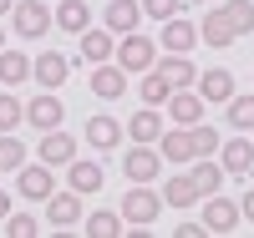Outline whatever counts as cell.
Here are the masks:
<instances>
[{
  "instance_id": "9c48e42d",
  "label": "cell",
  "mask_w": 254,
  "mask_h": 238,
  "mask_svg": "<svg viewBox=\"0 0 254 238\" xmlns=\"http://www.w3.org/2000/svg\"><path fill=\"white\" fill-rule=\"evenodd\" d=\"M36 152H41L46 167H66V162L76 157V137L61 132V127H51V132H41V147H36Z\"/></svg>"
},
{
  "instance_id": "1f68e13d",
  "label": "cell",
  "mask_w": 254,
  "mask_h": 238,
  "mask_svg": "<svg viewBox=\"0 0 254 238\" xmlns=\"http://www.w3.org/2000/svg\"><path fill=\"white\" fill-rule=\"evenodd\" d=\"M87 233H92V238H117V233H122V213H107V208H97L92 218H87Z\"/></svg>"
},
{
  "instance_id": "ba28073f",
  "label": "cell",
  "mask_w": 254,
  "mask_h": 238,
  "mask_svg": "<svg viewBox=\"0 0 254 238\" xmlns=\"http://www.w3.org/2000/svg\"><path fill=\"white\" fill-rule=\"evenodd\" d=\"M153 147H158V157L173 162V167L193 162V137H188V127H163V137H158Z\"/></svg>"
},
{
  "instance_id": "e575fe53",
  "label": "cell",
  "mask_w": 254,
  "mask_h": 238,
  "mask_svg": "<svg viewBox=\"0 0 254 238\" xmlns=\"http://www.w3.org/2000/svg\"><path fill=\"white\" fill-rule=\"evenodd\" d=\"M183 10V0H142V15H153V20H173Z\"/></svg>"
},
{
  "instance_id": "9a60e30c",
  "label": "cell",
  "mask_w": 254,
  "mask_h": 238,
  "mask_svg": "<svg viewBox=\"0 0 254 238\" xmlns=\"http://www.w3.org/2000/svg\"><path fill=\"white\" fill-rule=\"evenodd\" d=\"M163 51H178V56H188L198 46V26L193 20H183V15H173V20H163V41H158Z\"/></svg>"
},
{
  "instance_id": "83f0119b",
  "label": "cell",
  "mask_w": 254,
  "mask_h": 238,
  "mask_svg": "<svg viewBox=\"0 0 254 238\" xmlns=\"http://www.w3.org/2000/svg\"><path fill=\"white\" fill-rule=\"evenodd\" d=\"M137 92H142V106H163L168 96H173V86H168L163 71L153 66V71H142V86H137Z\"/></svg>"
},
{
  "instance_id": "44dd1931",
  "label": "cell",
  "mask_w": 254,
  "mask_h": 238,
  "mask_svg": "<svg viewBox=\"0 0 254 238\" xmlns=\"http://www.w3.org/2000/svg\"><path fill=\"white\" fill-rule=\"evenodd\" d=\"M112 51H117V41H112V31L107 26H87L81 31V61H92V66H102V61H112Z\"/></svg>"
},
{
  "instance_id": "cb8c5ba5",
  "label": "cell",
  "mask_w": 254,
  "mask_h": 238,
  "mask_svg": "<svg viewBox=\"0 0 254 238\" xmlns=\"http://www.w3.org/2000/svg\"><path fill=\"white\" fill-rule=\"evenodd\" d=\"M198 96L203 101H229V96H234V76H229L224 66H214V71H198Z\"/></svg>"
},
{
  "instance_id": "ab89813d",
  "label": "cell",
  "mask_w": 254,
  "mask_h": 238,
  "mask_svg": "<svg viewBox=\"0 0 254 238\" xmlns=\"http://www.w3.org/2000/svg\"><path fill=\"white\" fill-rule=\"evenodd\" d=\"M0 51H5V31H0Z\"/></svg>"
},
{
  "instance_id": "74e56055",
  "label": "cell",
  "mask_w": 254,
  "mask_h": 238,
  "mask_svg": "<svg viewBox=\"0 0 254 238\" xmlns=\"http://www.w3.org/2000/svg\"><path fill=\"white\" fill-rule=\"evenodd\" d=\"M5 213H10V192H0V223H5Z\"/></svg>"
},
{
  "instance_id": "f1b7e54d",
  "label": "cell",
  "mask_w": 254,
  "mask_h": 238,
  "mask_svg": "<svg viewBox=\"0 0 254 238\" xmlns=\"http://www.w3.org/2000/svg\"><path fill=\"white\" fill-rule=\"evenodd\" d=\"M188 137H193V157H214L219 152V127H203V122H193V127H188Z\"/></svg>"
},
{
  "instance_id": "52a82bcc",
  "label": "cell",
  "mask_w": 254,
  "mask_h": 238,
  "mask_svg": "<svg viewBox=\"0 0 254 238\" xmlns=\"http://www.w3.org/2000/svg\"><path fill=\"white\" fill-rule=\"evenodd\" d=\"M219 167L234 172V178H249V172H254V142H249V137H229V142H219Z\"/></svg>"
},
{
  "instance_id": "4316f807",
  "label": "cell",
  "mask_w": 254,
  "mask_h": 238,
  "mask_svg": "<svg viewBox=\"0 0 254 238\" xmlns=\"http://www.w3.org/2000/svg\"><path fill=\"white\" fill-rule=\"evenodd\" d=\"M26 76H31V61H26V51L5 46V51H0V86H20Z\"/></svg>"
},
{
  "instance_id": "f35d334b",
  "label": "cell",
  "mask_w": 254,
  "mask_h": 238,
  "mask_svg": "<svg viewBox=\"0 0 254 238\" xmlns=\"http://www.w3.org/2000/svg\"><path fill=\"white\" fill-rule=\"evenodd\" d=\"M10 5H15V0H0V15H10Z\"/></svg>"
},
{
  "instance_id": "8992f818",
  "label": "cell",
  "mask_w": 254,
  "mask_h": 238,
  "mask_svg": "<svg viewBox=\"0 0 254 238\" xmlns=\"http://www.w3.org/2000/svg\"><path fill=\"white\" fill-rule=\"evenodd\" d=\"M198 203H203V228L208 233H234L239 228V203H229L224 192H208Z\"/></svg>"
},
{
  "instance_id": "d4e9b609",
  "label": "cell",
  "mask_w": 254,
  "mask_h": 238,
  "mask_svg": "<svg viewBox=\"0 0 254 238\" xmlns=\"http://www.w3.org/2000/svg\"><path fill=\"white\" fill-rule=\"evenodd\" d=\"M127 132H132V142H158V137H163V117H158V106H137L132 122H127Z\"/></svg>"
},
{
  "instance_id": "4fadbf2b",
  "label": "cell",
  "mask_w": 254,
  "mask_h": 238,
  "mask_svg": "<svg viewBox=\"0 0 254 238\" xmlns=\"http://www.w3.org/2000/svg\"><path fill=\"white\" fill-rule=\"evenodd\" d=\"M15 188H20V198H26V203H46L51 198V167L46 162H41V167H15Z\"/></svg>"
},
{
  "instance_id": "2e32d148",
  "label": "cell",
  "mask_w": 254,
  "mask_h": 238,
  "mask_svg": "<svg viewBox=\"0 0 254 238\" xmlns=\"http://www.w3.org/2000/svg\"><path fill=\"white\" fill-rule=\"evenodd\" d=\"M102 26H107L112 36L137 31V26H142V5H137V0H112V5L102 10Z\"/></svg>"
},
{
  "instance_id": "7402d4cb",
  "label": "cell",
  "mask_w": 254,
  "mask_h": 238,
  "mask_svg": "<svg viewBox=\"0 0 254 238\" xmlns=\"http://www.w3.org/2000/svg\"><path fill=\"white\" fill-rule=\"evenodd\" d=\"M163 208H193L198 203V188H193V178H188V172H173V178L163 183Z\"/></svg>"
},
{
  "instance_id": "60d3db41",
  "label": "cell",
  "mask_w": 254,
  "mask_h": 238,
  "mask_svg": "<svg viewBox=\"0 0 254 238\" xmlns=\"http://www.w3.org/2000/svg\"><path fill=\"white\" fill-rule=\"evenodd\" d=\"M0 172H5V167H0Z\"/></svg>"
},
{
  "instance_id": "836d02e7",
  "label": "cell",
  "mask_w": 254,
  "mask_h": 238,
  "mask_svg": "<svg viewBox=\"0 0 254 238\" xmlns=\"http://www.w3.org/2000/svg\"><path fill=\"white\" fill-rule=\"evenodd\" d=\"M5 233H10V238H36L41 223L31 218V213H5Z\"/></svg>"
},
{
  "instance_id": "3957f363",
  "label": "cell",
  "mask_w": 254,
  "mask_h": 238,
  "mask_svg": "<svg viewBox=\"0 0 254 238\" xmlns=\"http://www.w3.org/2000/svg\"><path fill=\"white\" fill-rule=\"evenodd\" d=\"M117 208H122V228H153V218L163 213V198H158L147 183H132Z\"/></svg>"
},
{
  "instance_id": "ffe728a7",
  "label": "cell",
  "mask_w": 254,
  "mask_h": 238,
  "mask_svg": "<svg viewBox=\"0 0 254 238\" xmlns=\"http://www.w3.org/2000/svg\"><path fill=\"white\" fill-rule=\"evenodd\" d=\"M51 26H61V31L81 36V31L92 26V5H87V0H61V5L51 10Z\"/></svg>"
},
{
  "instance_id": "8d00e7d4",
  "label": "cell",
  "mask_w": 254,
  "mask_h": 238,
  "mask_svg": "<svg viewBox=\"0 0 254 238\" xmlns=\"http://www.w3.org/2000/svg\"><path fill=\"white\" fill-rule=\"evenodd\" d=\"M203 233H208L203 223H178V238H203Z\"/></svg>"
},
{
  "instance_id": "7c38bea8",
  "label": "cell",
  "mask_w": 254,
  "mask_h": 238,
  "mask_svg": "<svg viewBox=\"0 0 254 238\" xmlns=\"http://www.w3.org/2000/svg\"><path fill=\"white\" fill-rule=\"evenodd\" d=\"M46 223H51V228H76V223H81V192H56V188H51V198H46Z\"/></svg>"
},
{
  "instance_id": "603a6c76",
  "label": "cell",
  "mask_w": 254,
  "mask_h": 238,
  "mask_svg": "<svg viewBox=\"0 0 254 238\" xmlns=\"http://www.w3.org/2000/svg\"><path fill=\"white\" fill-rule=\"evenodd\" d=\"M87 142L97 147V152H112V147L122 142V122H117V117H107V112L92 117V122H87Z\"/></svg>"
},
{
  "instance_id": "6da1fadb",
  "label": "cell",
  "mask_w": 254,
  "mask_h": 238,
  "mask_svg": "<svg viewBox=\"0 0 254 238\" xmlns=\"http://www.w3.org/2000/svg\"><path fill=\"white\" fill-rule=\"evenodd\" d=\"M254 31V0H229V5H214L198 20V41L203 46H234L239 36Z\"/></svg>"
},
{
  "instance_id": "ac0fdd59",
  "label": "cell",
  "mask_w": 254,
  "mask_h": 238,
  "mask_svg": "<svg viewBox=\"0 0 254 238\" xmlns=\"http://www.w3.org/2000/svg\"><path fill=\"white\" fill-rule=\"evenodd\" d=\"M153 66L163 71V81L173 86V92H178V86H193V81H198V66H193V61H188V56H178V51H168V56H158Z\"/></svg>"
},
{
  "instance_id": "e0dca14e",
  "label": "cell",
  "mask_w": 254,
  "mask_h": 238,
  "mask_svg": "<svg viewBox=\"0 0 254 238\" xmlns=\"http://www.w3.org/2000/svg\"><path fill=\"white\" fill-rule=\"evenodd\" d=\"M92 92H97L102 101H117V96L127 92V71L117 66V61H102V66H92Z\"/></svg>"
},
{
  "instance_id": "484cf974",
  "label": "cell",
  "mask_w": 254,
  "mask_h": 238,
  "mask_svg": "<svg viewBox=\"0 0 254 238\" xmlns=\"http://www.w3.org/2000/svg\"><path fill=\"white\" fill-rule=\"evenodd\" d=\"M198 167H188V178H193V188H198V198H208V192H219L224 188V167L214 162V157H193Z\"/></svg>"
},
{
  "instance_id": "d6986e66",
  "label": "cell",
  "mask_w": 254,
  "mask_h": 238,
  "mask_svg": "<svg viewBox=\"0 0 254 238\" xmlns=\"http://www.w3.org/2000/svg\"><path fill=\"white\" fill-rule=\"evenodd\" d=\"M66 172H71V192H81V198H87V192H102V183H107V167L102 162H87V157H71L66 162Z\"/></svg>"
},
{
  "instance_id": "d6a6232c",
  "label": "cell",
  "mask_w": 254,
  "mask_h": 238,
  "mask_svg": "<svg viewBox=\"0 0 254 238\" xmlns=\"http://www.w3.org/2000/svg\"><path fill=\"white\" fill-rule=\"evenodd\" d=\"M20 122H26V106H20L10 92H0V132H15Z\"/></svg>"
},
{
  "instance_id": "f546056e",
  "label": "cell",
  "mask_w": 254,
  "mask_h": 238,
  "mask_svg": "<svg viewBox=\"0 0 254 238\" xmlns=\"http://www.w3.org/2000/svg\"><path fill=\"white\" fill-rule=\"evenodd\" d=\"M0 167H5V172L26 167V142H20L15 132H0Z\"/></svg>"
},
{
  "instance_id": "277c9868",
  "label": "cell",
  "mask_w": 254,
  "mask_h": 238,
  "mask_svg": "<svg viewBox=\"0 0 254 238\" xmlns=\"http://www.w3.org/2000/svg\"><path fill=\"white\" fill-rule=\"evenodd\" d=\"M10 26H15L20 41H41L51 31V5L46 0H15L10 5Z\"/></svg>"
},
{
  "instance_id": "30bf717a",
  "label": "cell",
  "mask_w": 254,
  "mask_h": 238,
  "mask_svg": "<svg viewBox=\"0 0 254 238\" xmlns=\"http://www.w3.org/2000/svg\"><path fill=\"white\" fill-rule=\"evenodd\" d=\"M61 117H66V106H61V96H56V92H41V96H31V101H26V122H31V127H41V132L61 127Z\"/></svg>"
},
{
  "instance_id": "8fae6325",
  "label": "cell",
  "mask_w": 254,
  "mask_h": 238,
  "mask_svg": "<svg viewBox=\"0 0 254 238\" xmlns=\"http://www.w3.org/2000/svg\"><path fill=\"white\" fill-rule=\"evenodd\" d=\"M163 106H168V117H173V127H193V122H203V106H208V101H203L198 92H188V86H178Z\"/></svg>"
},
{
  "instance_id": "d590c367",
  "label": "cell",
  "mask_w": 254,
  "mask_h": 238,
  "mask_svg": "<svg viewBox=\"0 0 254 238\" xmlns=\"http://www.w3.org/2000/svg\"><path fill=\"white\" fill-rule=\"evenodd\" d=\"M239 223H254V188L239 198Z\"/></svg>"
},
{
  "instance_id": "5b68a950",
  "label": "cell",
  "mask_w": 254,
  "mask_h": 238,
  "mask_svg": "<svg viewBox=\"0 0 254 238\" xmlns=\"http://www.w3.org/2000/svg\"><path fill=\"white\" fill-rule=\"evenodd\" d=\"M122 172H127V183H153L158 172H163V157H158V147H153V142H137L132 152L122 157Z\"/></svg>"
},
{
  "instance_id": "5bb4252c",
  "label": "cell",
  "mask_w": 254,
  "mask_h": 238,
  "mask_svg": "<svg viewBox=\"0 0 254 238\" xmlns=\"http://www.w3.org/2000/svg\"><path fill=\"white\" fill-rule=\"evenodd\" d=\"M31 76H36V86H46V92H51V86H61V81L71 76V61L61 56V51H41V56L31 61Z\"/></svg>"
},
{
  "instance_id": "7a4b0ae2",
  "label": "cell",
  "mask_w": 254,
  "mask_h": 238,
  "mask_svg": "<svg viewBox=\"0 0 254 238\" xmlns=\"http://www.w3.org/2000/svg\"><path fill=\"white\" fill-rule=\"evenodd\" d=\"M112 61H117L127 76H142V71H153V61H158V41H147L142 31H127V36L117 41Z\"/></svg>"
},
{
  "instance_id": "4dcf8cb0",
  "label": "cell",
  "mask_w": 254,
  "mask_h": 238,
  "mask_svg": "<svg viewBox=\"0 0 254 238\" xmlns=\"http://www.w3.org/2000/svg\"><path fill=\"white\" fill-rule=\"evenodd\" d=\"M229 127H244V132H254V92L249 96H229Z\"/></svg>"
}]
</instances>
